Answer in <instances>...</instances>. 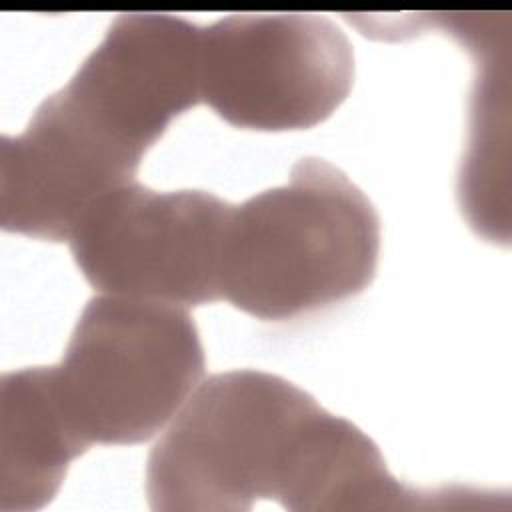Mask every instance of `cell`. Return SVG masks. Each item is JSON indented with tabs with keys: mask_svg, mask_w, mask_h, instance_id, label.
I'll return each mask as SVG.
<instances>
[{
	"mask_svg": "<svg viewBox=\"0 0 512 512\" xmlns=\"http://www.w3.org/2000/svg\"><path fill=\"white\" fill-rule=\"evenodd\" d=\"M200 36L176 16L122 14L58 96L90 136L140 166L170 120L202 100Z\"/></svg>",
	"mask_w": 512,
	"mask_h": 512,
	"instance_id": "cell-6",
	"label": "cell"
},
{
	"mask_svg": "<svg viewBox=\"0 0 512 512\" xmlns=\"http://www.w3.org/2000/svg\"><path fill=\"white\" fill-rule=\"evenodd\" d=\"M230 214L228 202L202 190L154 192L130 182L82 216L70 250L104 294L200 306L222 298Z\"/></svg>",
	"mask_w": 512,
	"mask_h": 512,
	"instance_id": "cell-4",
	"label": "cell"
},
{
	"mask_svg": "<svg viewBox=\"0 0 512 512\" xmlns=\"http://www.w3.org/2000/svg\"><path fill=\"white\" fill-rule=\"evenodd\" d=\"M54 370L88 444H140L200 386L204 350L184 308L104 294L86 304Z\"/></svg>",
	"mask_w": 512,
	"mask_h": 512,
	"instance_id": "cell-3",
	"label": "cell"
},
{
	"mask_svg": "<svg viewBox=\"0 0 512 512\" xmlns=\"http://www.w3.org/2000/svg\"><path fill=\"white\" fill-rule=\"evenodd\" d=\"M334 414L292 382L232 370L204 380L152 448L158 512H236L276 500L296 512Z\"/></svg>",
	"mask_w": 512,
	"mask_h": 512,
	"instance_id": "cell-1",
	"label": "cell"
},
{
	"mask_svg": "<svg viewBox=\"0 0 512 512\" xmlns=\"http://www.w3.org/2000/svg\"><path fill=\"white\" fill-rule=\"evenodd\" d=\"M352 80V46L322 16H228L200 36L202 100L238 128H312L346 100Z\"/></svg>",
	"mask_w": 512,
	"mask_h": 512,
	"instance_id": "cell-5",
	"label": "cell"
},
{
	"mask_svg": "<svg viewBox=\"0 0 512 512\" xmlns=\"http://www.w3.org/2000/svg\"><path fill=\"white\" fill-rule=\"evenodd\" d=\"M68 416L54 366L0 378V510L46 506L74 458L88 450Z\"/></svg>",
	"mask_w": 512,
	"mask_h": 512,
	"instance_id": "cell-7",
	"label": "cell"
},
{
	"mask_svg": "<svg viewBox=\"0 0 512 512\" xmlns=\"http://www.w3.org/2000/svg\"><path fill=\"white\" fill-rule=\"evenodd\" d=\"M380 222L326 160H300L284 186L232 206L222 298L260 320H290L360 294L374 278Z\"/></svg>",
	"mask_w": 512,
	"mask_h": 512,
	"instance_id": "cell-2",
	"label": "cell"
}]
</instances>
